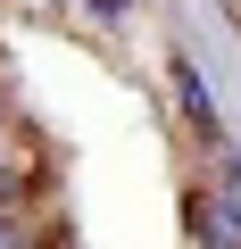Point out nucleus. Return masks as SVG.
<instances>
[{
	"label": "nucleus",
	"mask_w": 241,
	"mask_h": 249,
	"mask_svg": "<svg viewBox=\"0 0 241 249\" xmlns=\"http://www.w3.org/2000/svg\"><path fill=\"white\" fill-rule=\"evenodd\" d=\"M92 9H100V17H125V0H92Z\"/></svg>",
	"instance_id": "nucleus-1"
}]
</instances>
